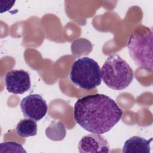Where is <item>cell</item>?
I'll list each match as a JSON object with an SVG mask.
<instances>
[{
    "label": "cell",
    "instance_id": "3",
    "mask_svg": "<svg viewBox=\"0 0 153 153\" xmlns=\"http://www.w3.org/2000/svg\"><path fill=\"white\" fill-rule=\"evenodd\" d=\"M100 71L104 83L115 90H122L128 87L134 78V73L130 65L118 54L110 55Z\"/></svg>",
    "mask_w": 153,
    "mask_h": 153
},
{
    "label": "cell",
    "instance_id": "2",
    "mask_svg": "<svg viewBox=\"0 0 153 153\" xmlns=\"http://www.w3.org/2000/svg\"><path fill=\"white\" fill-rule=\"evenodd\" d=\"M152 39V28L141 25L131 33L127 44L132 60L139 68L150 72L153 69Z\"/></svg>",
    "mask_w": 153,
    "mask_h": 153
},
{
    "label": "cell",
    "instance_id": "1",
    "mask_svg": "<svg viewBox=\"0 0 153 153\" xmlns=\"http://www.w3.org/2000/svg\"><path fill=\"white\" fill-rule=\"evenodd\" d=\"M123 111L108 96L94 94L76 100L74 108L76 123L86 131L102 134L109 131L121 120Z\"/></svg>",
    "mask_w": 153,
    "mask_h": 153
},
{
    "label": "cell",
    "instance_id": "10",
    "mask_svg": "<svg viewBox=\"0 0 153 153\" xmlns=\"http://www.w3.org/2000/svg\"><path fill=\"white\" fill-rule=\"evenodd\" d=\"M1 152H26L22 145L14 142H5L0 144Z\"/></svg>",
    "mask_w": 153,
    "mask_h": 153
},
{
    "label": "cell",
    "instance_id": "5",
    "mask_svg": "<svg viewBox=\"0 0 153 153\" xmlns=\"http://www.w3.org/2000/svg\"><path fill=\"white\" fill-rule=\"evenodd\" d=\"M20 108L25 117L38 121L46 115L48 106L41 96L32 94L22 100Z\"/></svg>",
    "mask_w": 153,
    "mask_h": 153
},
{
    "label": "cell",
    "instance_id": "8",
    "mask_svg": "<svg viewBox=\"0 0 153 153\" xmlns=\"http://www.w3.org/2000/svg\"><path fill=\"white\" fill-rule=\"evenodd\" d=\"M152 139L146 140L140 136H134L127 139L123 147L124 153H150Z\"/></svg>",
    "mask_w": 153,
    "mask_h": 153
},
{
    "label": "cell",
    "instance_id": "6",
    "mask_svg": "<svg viewBox=\"0 0 153 153\" xmlns=\"http://www.w3.org/2000/svg\"><path fill=\"white\" fill-rule=\"evenodd\" d=\"M5 83L8 91L16 94H23L31 87L29 74L22 69L8 72L5 76Z\"/></svg>",
    "mask_w": 153,
    "mask_h": 153
},
{
    "label": "cell",
    "instance_id": "9",
    "mask_svg": "<svg viewBox=\"0 0 153 153\" xmlns=\"http://www.w3.org/2000/svg\"><path fill=\"white\" fill-rule=\"evenodd\" d=\"M17 134L22 137H28L37 134V124L32 119L22 120L17 125Z\"/></svg>",
    "mask_w": 153,
    "mask_h": 153
},
{
    "label": "cell",
    "instance_id": "4",
    "mask_svg": "<svg viewBox=\"0 0 153 153\" xmlns=\"http://www.w3.org/2000/svg\"><path fill=\"white\" fill-rule=\"evenodd\" d=\"M69 76L74 84L87 90L95 88L102 82L101 71L98 63L88 57L79 58L74 62Z\"/></svg>",
    "mask_w": 153,
    "mask_h": 153
},
{
    "label": "cell",
    "instance_id": "7",
    "mask_svg": "<svg viewBox=\"0 0 153 153\" xmlns=\"http://www.w3.org/2000/svg\"><path fill=\"white\" fill-rule=\"evenodd\" d=\"M79 152H108L107 140L98 134H91L82 137L78 143Z\"/></svg>",
    "mask_w": 153,
    "mask_h": 153
}]
</instances>
